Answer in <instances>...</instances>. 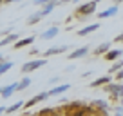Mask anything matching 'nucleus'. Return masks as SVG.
Returning a JSON list of instances; mask_svg holds the SVG:
<instances>
[{"instance_id": "32", "label": "nucleus", "mask_w": 123, "mask_h": 116, "mask_svg": "<svg viewBox=\"0 0 123 116\" xmlns=\"http://www.w3.org/2000/svg\"><path fill=\"white\" fill-rule=\"evenodd\" d=\"M2 60H4V56H2V54H0V62H2Z\"/></svg>"}, {"instance_id": "23", "label": "nucleus", "mask_w": 123, "mask_h": 116, "mask_svg": "<svg viewBox=\"0 0 123 116\" xmlns=\"http://www.w3.org/2000/svg\"><path fill=\"white\" fill-rule=\"evenodd\" d=\"M94 107H98V109H109V105H107V102H103V100H96V102H94Z\"/></svg>"}, {"instance_id": "7", "label": "nucleus", "mask_w": 123, "mask_h": 116, "mask_svg": "<svg viewBox=\"0 0 123 116\" xmlns=\"http://www.w3.org/2000/svg\"><path fill=\"white\" fill-rule=\"evenodd\" d=\"M119 56H121V49H109L107 53L103 54V58L109 60V62H114V60H118Z\"/></svg>"}, {"instance_id": "16", "label": "nucleus", "mask_w": 123, "mask_h": 116, "mask_svg": "<svg viewBox=\"0 0 123 116\" xmlns=\"http://www.w3.org/2000/svg\"><path fill=\"white\" fill-rule=\"evenodd\" d=\"M109 49H111V42H105V44H101V45H98L96 49H94V54H96V56H100V54H105Z\"/></svg>"}, {"instance_id": "34", "label": "nucleus", "mask_w": 123, "mask_h": 116, "mask_svg": "<svg viewBox=\"0 0 123 116\" xmlns=\"http://www.w3.org/2000/svg\"><path fill=\"white\" fill-rule=\"evenodd\" d=\"M121 103H123V94H121Z\"/></svg>"}, {"instance_id": "17", "label": "nucleus", "mask_w": 123, "mask_h": 116, "mask_svg": "<svg viewBox=\"0 0 123 116\" xmlns=\"http://www.w3.org/2000/svg\"><path fill=\"white\" fill-rule=\"evenodd\" d=\"M111 80H112V78H111V74H109V76H101V78H98V80H94L91 85H92V87H100V85H107Z\"/></svg>"}, {"instance_id": "24", "label": "nucleus", "mask_w": 123, "mask_h": 116, "mask_svg": "<svg viewBox=\"0 0 123 116\" xmlns=\"http://www.w3.org/2000/svg\"><path fill=\"white\" fill-rule=\"evenodd\" d=\"M47 2H51V0H33V4H36V6H45Z\"/></svg>"}, {"instance_id": "19", "label": "nucleus", "mask_w": 123, "mask_h": 116, "mask_svg": "<svg viewBox=\"0 0 123 116\" xmlns=\"http://www.w3.org/2000/svg\"><path fill=\"white\" fill-rule=\"evenodd\" d=\"M22 107H24V102L20 100V102H16V103H13L11 107H7V109H6V112H9V114H11V112H16L18 109H22Z\"/></svg>"}, {"instance_id": "26", "label": "nucleus", "mask_w": 123, "mask_h": 116, "mask_svg": "<svg viewBox=\"0 0 123 116\" xmlns=\"http://www.w3.org/2000/svg\"><path fill=\"white\" fill-rule=\"evenodd\" d=\"M38 53H40V51L36 49V47H33V49H31V54H38Z\"/></svg>"}, {"instance_id": "27", "label": "nucleus", "mask_w": 123, "mask_h": 116, "mask_svg": "<svg viewBox=\"0 0 123 116\" xmlns=\"http://www.w3.org/2000/svg\"><path fill=\"white\" fill-rule=\"evenodd\" d=\"M116 42H123V35H118V36H116Z\"/></svg>"}, {"instance_id": "36", "label": "nucleus", "mask_w": 123, "mask_h": 116, "mask_svg": "<svg viewBox=\"0 0 123 116\" xmlns=\"http://www.w3.org/2000/svg\"><path fill=\"white\" fill-rule=\"evenodd\" d=\"M94 2H100V0H94Z\"/></svg>"}, {"instance_id": "12", "label": "nucleus", "mask_w": 123, "mask_h": 116, "mask_svg": "<svg viewBox=\"0 0 123 116\" xmlns=\"http://www.w3.org/2000/svg\"><path fill=\"white\" fill-rule=\"evenodd\" d=\"M116 13H118V6H112V7H109V9H105V11H101V13H98V18H109V16H114Z\"/></svg>"}, {"instance_id": "8", "label": "nucleus", "mask_w": 123, "mask_h": 116, "mask_svg": "<svg viewBox=\"0 0 123 116\" xmlns=\"http://www.w3.org/2000/svg\"><path fill=\"white\" fill-rule=\"evenodd\" d=\"M47 96H49L47 93H40V94H36V96H33L29 102H27V103H24V105H25V107H33V105H36V103H40V102H43Z\"/></svg>"}, {"instance_id": "11", "label": "nucleus", "mask_w": 123, "mask_h": 116, "mask_svg": "<svg viewBox=\"0 0 123 116\" xmlns=\"http://www.w3.org/2000/svg\"><path fill=\"white\" fill-rule=\"evenodd\" d=\"M98 27H100V24H91V26H85L83 29H80V31H78V36H87V35H91L92 31H96Z\"/></svg>"}, {"instance_id": "25", "label": "nucleus", "mask_w": 123, "mask_h": 116, "mask_svg": "<svg viewBox=\"0 0 123 116\" xmlns=\"http://www.w3.org/2000/svg\"><path fill=\"white\" fill-rule=\"evenodd\" d=\"M116 78H118V80H121V78H123V69H119L118 73H116Z\"/></svg>"}, {"instance_id": "33", "label": "nucleus", "mask_w": 123, "mask_h": 116, "mask_svg": "<svg viewBox=\"0 0 123 116\" xmlns=\"http://www.w3.org/2000/svg\"><path fill=\"white\" fill-rule=\"evenodd\" d=\"M116 116H121V112H118V114H116Z\"/></svg>"}, {"instance_id": "9", "label": "nucleus", "mask_w": 123, "mask_h": 116, "mask_svg": "<svg viewBox=\"0 0 123 116\" xmlns=\"http://www.w3.org/2000/svg\"><path fill=\"white\" fill-rule=\"evenodd\" d=\"M69 49V45H60V47H49V49L45 51V56H53V54H60V53H65V51Z\"/></svg>"}, {"instance_id": "18", "label": "nucleus", "mask_w": 123, "mask_h": 116, "mask_svg": "<svg viewBox=\"0 0 123 116\" xmlns=\"http://www.w3.org/2000/svg\"><path fill=\"white\" fill-rule=\"evenodd\" d=\"M11 67H13V62H11V60H9V62L2 60V62H0V76H2L4 73H7V71L11 69Z\"/></svg>"}, {"instance_id": "1", "label": "nucleus", "mask_w": 123, "mask_h": 116, "mask_svg": "<svg viewBox=\"0 0 123 116\" xmlns=\"http://www.w3.org/2000/svg\"><path fill=\"white\" fill-rule=\"evenodd\" d=\"M96 4H98V2H94V0H91V2H85V4H81L80 7L76 9L78 18H85V16L92 15V13L96 11Z\"/></svg>"}, {"instance_id": "6", "label": "nucleus", "mask_w": 123, "mask_h": 116, "mask_svg": "<svg viewBox=\"0 0 123 116\" xmlns=\"http://www.w3.org/2000/svg\"><path fill=\"white\" fill-rule=\"evenodd\" d=\"M33 42H35V36H27V38L16 40V42L13 44V47H15V49H22V47H25V45H31Z\"/></svg>"}, {"instance_id": "35", "label": "nucleus", "mask_w": 123, "mask_h": 116, "mask_svg": "<svg viewBox=\"0 0 123 116\" xmlns=\"http://www.w3.org/2000/svg\"><path fill=\"white\" fill-rule=\"evenodd\" d=\"M0 4H4V0H0Z\"/></svg>"}, {"instance_id": "21", "label": "nucleus", "mask_w": 123, "mask_h": 116, "mask_svg": "<svg viewBox=\"0 0 123 116\" xmlns=\"http://www.w3.org/2000/svg\"><path fill=\"white\" fill-rule=\"evenodd\" d=\"M31 85V78H22V80L18 82V91H22V89H27V87H29Z\"/></svg>"}, {"instance_id": "31", "label": "nucleus", "mask_w": 123, "mask_h": 116, "mask_svg": "<svg viewBox=\"0 0 123 116\" xmlns=\"http://www.w3.org/2000/svg\"><path fill=\"white\" fill-rule=\"evenodd\" d=\"M74 116H81V112H76V114H74Z\"/></svg>"}, {"instance_id": "28", "label": "nucleus", "mask_w": 123, "mask_h": 116, "mask_svg": "<svg viewBox=\"0 0 123 116\" xmlns=\"http://www.w3.org/2000/svg\"><path fill=\"white\" fill-rule=\"evenodd\" d=\"M4 112H6V107H0V116L4 114Z\"/></svg>"}, {"instance_id": "5", "label": "nucleus", "mask_w": 123, "mask_h": 116, "mask_svg": "<svg viewBox=\"0 0 123 116\" xmlns=\"http://www.w3.org/2000/svg\"><path fill=\"white\" fill-rule=\"evenodd\" d=\"M67 89H71V85L69 84H62V85H56V87L49 89V91H47V94H49V96H56V94H63Z\"/></svg>"}, {"instance_id": "22", "label": "nucleus", "mask_w": 123, "mask_h": 116, "mask_svg": "<svg viewBox=\"0 0 123 116\" xmlns=\"http://www.w3.org/2000/svg\"><path fill=\"white\" fill-rule=\"evenodd\" d=\"M121 67H123V60H119L118 64H114V65L111 67V71H109V73H111V74H112V73H118V71L121 69Z\"/></svg>"}, {"instance_id": "2", "label": "nucleus", "mask_w": 123, "mask_h": 116, "mask_svg": "<svg viewBox=\"0 0 123 116\" xmlns=\"http://www.w3.org/2000/svg\"><path fill=\"white\" fill-rule=\"evenodd\" d=\"M45 64H47V60H31V62H27V64L22 65V73L27 74V73H31V71H36V69H40V67H43Z\"/></svg>"}, {"instance_id": "20", "label": "nucleus", "mask_w": 123, "mask_h": 116, "mask_svg": "<svg viewBox=\"0 0 123 116\" xmlns=\"http://www.w3.org/2000/svg\"><path fill=\"white\" fill-rule=\"evenodd\" d=\"M42 18H43V15H42V13H36V15H31L29 18H27V24H31V26H33V24L40 22Z\"/></svg>"}, {"instance_id": "3", "label": "nucleus", "mask_w": 123, "mask_h": 116, "mask_svg": "<svg viewBox=\"0 0 123 116\" xmlns=\"http://www.w3.org/2000/svg\"><path fill=\"white\" fill-rule=\"evenodd\" d=\"M105 91L111 93L112 98H118V96L123 94V84H111V82H109V84L105 85Z\"/></svg>"}, {"instance_id": "4", "label": "nucleus", "mask_w": 123, "mask_h": 116, "mask_svg": "<svg viewBox=\"0 0 123 116\" xmlns=\"http://www.w3.org/2000/svg\"><path fill=\"white\" fill-rule=\"evenodd\" d=\"M15 91H18V84H11V85H6V87H2L0 94H2V98H4V100H7L9 96H13V93H15Z\"/></svg>"}, {"instance_id": "10", "label": "nucleus", "mask_w": 123, "mask_h": 116, "mask_svg": "<svg viewBox=\"0 0 123 116\" xmlns=\"http://www.w3.org/2000/svg\"><path fill=\"white\" fill-rule=\"evenodd\" d=\"M89 53V47H80V49H74L73 53L69 54V60H76V58H81Z\"/></svg>"}, {"instance_id": "30", "label": "nucleus", "mask_w": 123, "mask_h": 116, "mask_svg": "<svg viewBox=\"0 0 123 116\" xmlns=\"http://www.w3.org/2000/svg\"><path fill=\"white\" fill-rule=\"evenodd\" d=\"M121 2H123V0H114V4H116V6H118V4H121Z\"/></svg>"}, {"instance_id": "15", "label": "nucleus", "mask_w": 123, "mask_h": 116, "mask_svg": "<svg viewBox=\"0 0 123 116\" xmlns=\"http://www.w3.org/2000/svg\"><path fill=\"white\" fill-rule=\"evenodd\" d=\"M16 40H18V36L13 35V33H9L7 36H6L4 40H0V47H4V45H9V44H15Z\"/></svg>"}, {"instance_id": "14", "label": "nucleus", "mask_w": 123, "mask_h": 116, "mask_svg": "<svg viewBox=\"0 0 123 116\" xmlns=\"http://www.w3.org/2000/svg\"><path fill=\"white\" fill-rule=\"evenodd\" d=\"M58 4H60V2H54V0H51V2H47V4H45V6H43V9H42V11H40V13H42V15H43V16H45V15H49V13H51V11H53V9H54V7H56V6H58Z\"/></svg>"}, {"instance_id": "29", "label": "nucleus", "mask_w": 123, "mask_h": 116, "mask_svg": "<svg viewBox=\"0 0 123 116\" xmlns=\"http://www.w3.org/2000/svg\"><path fill=\"white\" fill-rule=\"evenodd\" d=\"M11 2H16V0H4V4H11Z\"/></svg>"}, {"instance_id": "13", "label": "nucleus", "mask_w": 123, "mask_h": 116, "mask_svg": "<svg viewBox=\"0 0 123 116\" xmlns=\"http://www.w3.org/2000/svg\"><path fill=\"white\" fill-rule=\"evenodd\" d=\"M56 35H58V27H49L47 31L42 33V38L43 40H51V38H54Z\"/></svg>"}]
</instances>
